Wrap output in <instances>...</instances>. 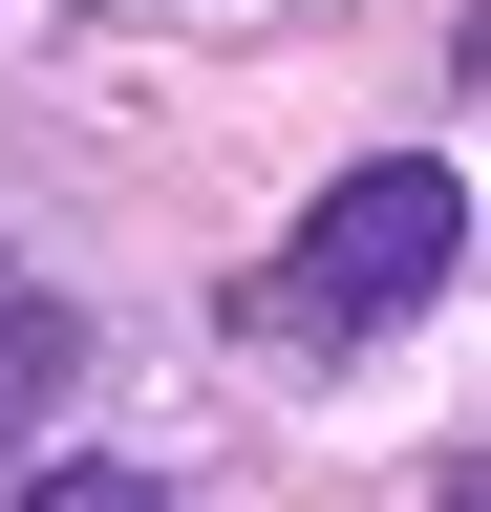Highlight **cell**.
Listing matches in <instances>:
<instances>
[{
  "mask_svg": "<svg viewBox=\"0 0 491 512\" xmlns=\"http://www.w3.org/2000/svg\"><path fill=\"white\" fill-rule=\"evenodd\" d=\"M449 278H470V192H449V150H363L235 320H257L278 363H342V342H385V320H427Z\"/></svg>",
  "mask_w": 491,
  "mask_h": 512,
  "instance_id": "1",
  "label": "cell"
},
{
  "mask_svg": "<svg viewBox=\"0 0 491 512\" xmlns=\"http://www.w3.org/2000/svg\"><path fill=\"white\" fill-rule=\"evenodd\" d=\"M65 384H86V299L65 278H0V470L65 427Z\"/></svg>",
  "mask_w": 491,
  "mask_h": 512,
  "instance_id": "2",
  "label": "cell"
}]
</instances>
